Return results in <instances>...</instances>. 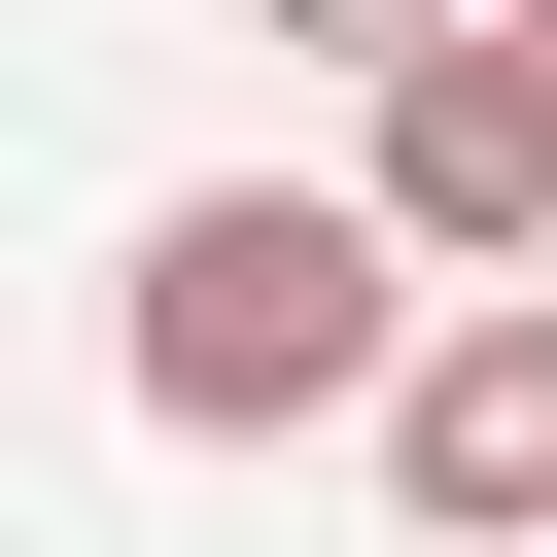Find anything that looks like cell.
Returning a JSON list of instances; mask_svg holds the SVG:
<instances>
[{
    "mask_svg": "<svg viewBox=\"0 0 557 557\" xmlns=\"http://www.w3.org/2000/svg\"><path fill=\"white\" fill-rule=\"evenodd\" d=\"M487 35H557V0H487Z\"/></svg>",
    "mask_w": 557,
    "mask_h": 557,
    "instance_id": "277c9868",
    "label": "cell"
},
{
    "mask_svg": "<svg viewBox=\"0 0 557 557\" xmlns=\"http://www.w3.org/2000/svg\"><path fill=\"white\" fill-rule=\"evenodd\" d=\"M383 487H418L453 557H557V278H453V313L383 348Z\"/></svg>",
    "mask_w": 557,
    "mask_h": 557,
    "instance_id": "7a4b0ae2",
    "label": "cell"
},
{
    "mask_svg": "<svg viewBox=\"0 0 557 557\" xmlns=\"http://www.w3.org/2000/svg\"><path fill=\"white\" fill-rule=\"evenodd\" d=\"M104 348H139V418H174V453H278V418H383L418 244H383L348 174H174V209H139V278H104Z\"/></svg>",
    "mask_w": 557,
    "mask_h": 557,
    "instance_id": "6da1fadb",
    "label": "cell"
},
{
    "mask_svg": "<svg viewBox=\"0 0 557 557\" xmlns=\"http://www.w3.org/2000/svg\"><path fill=\"white\" fill-rule=\"evenodd\" d=\"M244 35H313V70L383 104V70H418V35H487V0H244Z\"/></svg>",
    "mask_w": 557,
    "mask_h": 557,
    "instance_id": "3957f363",
    "label": "cell"
}]
</instances>
